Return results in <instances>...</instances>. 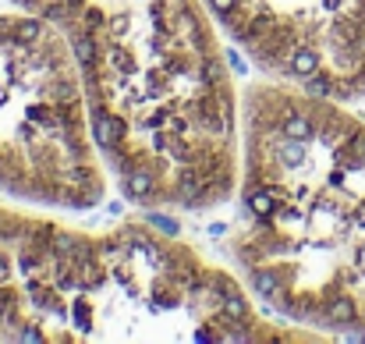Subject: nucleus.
<instances>
[{"label": "nucleus", "mask_w": 365, "mask_h": 344, "mask_svg": "<svg viewBox=\"0 0 365 344\" xmlns=\"http://www.w3.org/2000/svg\"><path fill=\"white\" fill-rule=\"evenodd\" d=\"M68 43L128 203L213 213L238 188L242 96L206 0H11Z\"/></svg>", "instance_id": "f257e3e1"}, {"label": "nucleus", "mask_w": 365, "mask_h": 344, "mask_svg": "<svg viewBox=\"0 0 365 344\" xmlns=\"http://www.w3.org/2000/svg\"><path fill=\"white\" fill-rule=\"evenodd\" d=\"M0 188L50 210H96L110 171L64 36L32 11H0Z\"/></svg>", "instance_id": "20e7f679"}, {"label": "nucleus", "mask_w": 365, "mask_h": 344, "mask_svg": "<svg viewBox=\"0 0 365 344\" xmlns=\"http://www.w3.org/2000/svg\"><path fill=\"white\" fill-rule=\"evenodd\" d=\"M217 29L277 82L365 96V0H206Z\"/></svg>", "instance_id": "39448f33"}, {"label": "nucleus", "mask_w": 365, "mask_h": 344, "mask_svg": "<svg viewBox=\"0 0 365 344\" xmlns=\"http://www.w3.org/2000/svg\"><path fill=\"white\" fill-rule=\"evenodd\" d=\"M227 256L280 320L365 334V117L287 82L242 93Z\"/></svg>", "instance_id": "f03ea898"}, {"label": "nucleus", "mask_w": 365, "mask_h": 344, "mask_svg": "<svg viewBox=\"0 0 365 344\" xmlns=\"http://www.w3.org/2000/svg\"><path fill=\"white\" fill-rule=\"evenodd\" d=\"M319 341L266 320L238 273L128 217L82 231L0 206V344Z\"/></svg>", "instance_id": "7ed1b4c3"}]
</instances>
